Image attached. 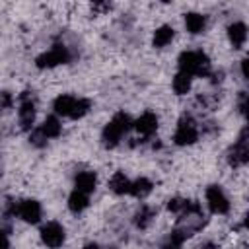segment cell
Returning a JSON list of instances; mask_svg holds the SVG:
<instances>
[{
    "label": "cell",
    "instance_id": "30bf717a",
    "mask_svg": "<svg viewBox=\"0 0 249 249\" xmlns=\"http://www.w3.org/2000/svg\"><path fill=\"white\" fill-rule=\"evenodd\" d=\"M132 126H134L144 138H150V136L158 130V117H156V113L146 111V113H142V115L136 119V123H132Z\"/></svg>",
    "mask_w": 249,
    "mask_h": 249
},
{
    "label": "cell",
    "instance_id": "ffe728a7",
    "mask_svg": "<svg viewBox=\"0 0 249 249\" xmlns=\"http://www.w3.org/2000/svg\"><path fill=\"white\" fill-rule=\"evenodd\" d=\"M191 84H193V78H191L189 74H185V72H177V74L173 76L171 88H173V91H175L177 95H185V93H189Z\"/></svg>",
    "mask_w": 249,
    "mask_h": 249
},
{
    "label": "cell",
    "instance_id": "7c38bea8",
    "mask_svg": "<svg viewBox=\"0 0 249 249\" xmlns=\"http://www.w3.org/2000/svg\"><path fill=\"white\" fill-rule=\"evenodd\" d=\"M228 37H230V43L233 45V49H241L245 39H247V27L243 21H233L230 23L228 27Z\"/></svg>",
    "mask_w": 249,
    "mask_h": 249
},
{
    "label": "cell",
    "instance_id": "5b68a950",
    "mask_svg": "<svg viewBox=\"0 0 249 249\" xmlns=\"http://www.w3.org/2000/svg\"><path fill=\"white\" fill-rule=\"evenodd\" d=\"M10 212L18 218H21L27 224H37L41 220V204L33 198H25L19 202H14L10 206Z\"/></svg>",
    "mask_w": 249,
    "mask_h": 249
},
{
    "label": "cell",
    "instance_id": "cb8c5ba5",
    "mask_svg": "<svg viewBox=\"0 0 249 249\" xmlns=\"http://www.w3.org/2000/svg\"><path fill=\"white\" fill-rule=\"evenodd\" d=\"M14 105V95L10 91H0V111H6Z\"/></svg>",
    "mask_w": 249,
    "mask_h": 249
},
{
    "label": "cell",
    "instance_id": "7a4b0ae2",
    "mask_svg": "<svg viewBox=\"0 0 249 249\" xmlns=\"http://www.w3.org/2000/svg\"><path fill=\"white\" fill-rule=\"evenodd\" d=\"M179 72L193 76L210 74V58L202 51H185L179 54Z\"/></svg>",
    "mask_w": 249,
    "mask_h": 249
},
{
    "label": "cell",
    "instance_id": "4316f807",
    "mask_svg": "<svg viewBox=\"0 0 249 249\" xmlns=\"http://www.w3.org/2000/svg\"><path fill=\"white\" fill-rule=\"evenodd\" d=\"M210 78H212V80H210L212 84H220V82H222V78H224V72H222V70L212 72V74H210Z\"/></svg>",
    "mask_w": 249,
    "mask_h": 249
},
{
    "label": "cell",
    "instance_id": "484cf974",
    "mask_svg": "<svg viewBox=\"0 0 249 249\" xmlns=\"http://www.w3.org/2000/svg\"><path fill=\"white\" fill-rule=\"evenodd\" d=\"M91 10H95V12H109V10H111V4H107V2H97V4L91 6Z\"/></svg>",
    "mask_w": 249,
    "mask_h": 249
},
{
    "label": "cell",
    "instance_id": "6da1fadb",
    "mask_svg": "<svg viewBox=\"0 0 249 249\" xmlns=\"http://www.w3.org/2000/svg\"><path fill=\"white\" fill-rule=\"evenodd\" d=\"M132 128V121H130V117L126 115V113H117L107 124H105V128H103V132H101V142H103V146L105 148H115L119 142H121V138L128 132Z\"/></svg>",
    "mask_w": 249,
    "mask_h": 249
},
{
    "label": "cell",
    "instance_id": "9a60e30c",
    "mask_svg": "<svg viewBox=\"0 0 249 249\" xmlns=\"http://www.w3.org/2000/svg\"><path fill=\"white\" fill-rule=\"evenodd\" d=\"M109 189H111L115 195H128V193H130V179H128L123 171H117V173H113V177L109 179Z\"/></svg>",
    "mask_w": 249,
    "mask_h": 249
},
{
    "label": "cell",
    "instance_id": "f1b7e54d",
    "mask_svg": "<svg viewBox=\"0 0 249 249\" xmlns=\"http://www.w3.org/2000/svg\"><path fill=\"white\" fill-rule=\"evenodd\" d=\"M196 249H218V247H216L212 241H204V243H200Z\"/></svg>",
    "mask_w": 249,
    "mask_h": 249
},
{
    "label": "cell",
    "instance_id": "83f0119b",
    "mask_svg": "<svg viewBox=\"0 0 249 249\" xmlns=\"http://www.w3.org/2000/svg\"><path fill=\"white\" fill-rule=\"evenodd\" d=\"M8 245H10V241H8V235L0 230V249H8Z\"/></svg>",
    "mask_w": 249,
    "mask_h": 249
},
{
    "label": "cell",
    "instance_id": "7402d4cb",
    "mask_svg": "<svg viewBox=\"0 0 249 249\" xmlns=\"http://www.w3.org/2000/svg\"><path fill=\"white\" fill-rule=\"evenodd\" d=\"M89 107H91L89 99L78 97V99H76V105H74V109H72V115H70V119H82L84 115H88Z\"/></svg>",
    "mask_w": 249,
    "mask_h": 249
},
{
    "label": "cell",
    "instance_id": "5bb4252c",
    "mask_svg": "<svg viewBox=\"0 0 249 249\" xmlns=\"http://www.w3.org/2000/svg\"><path fill=\"white\" fill-rule=\"evenodd\" d=\"M173 35H175V31H173L171 25H161V27H158V29L154 31L152 45H154L156 49H163V47H167V45L173 41Z\"/></svg>",
    "mask_w": 249,
    "mask_h": 249
},
{
    "label": "cell",
    "instance_id": "3957f363",
    "mask_svg": "<svg viewBox=\"0 0 249 249\" xmlns=\"http://www.w3.org/2000/svg\"><path fill=\"white\" fill-rule=\"evenodd\" d=\"M196 140H198V128H196L193 115H189V113L181 115L177 128H175V134H173V142L177 146H191Z\"/></svg>",
    "mask_w": 249,
    "mask_h": 249
},
{
    "label": "cell",
    "instance_id": "277c9868",
    "mask_svg": "<svg viewBox=\"0 0 249 249\" xmlns=\"http://www.w3.org/2000/svg\"><path fill=\"white\" fill-rule=\"evenodd\" d=\"M70 60V51L64 45H54L53 49L45 51L35 58L37 68H54L58 64H66Z\"/></svg>",
    "mask_w": 249,
    "mask_h": 249
},
{
    "label": "cell",
    "instance_id": "d6986e66",
    "mask_svg": "<svg viewBox=\"0 0 249 249\" xmlns=\"http://www.w3.org/2000/svg\"><path fill=\"white\" fill-rule=\"evenodd\" d=\"M154 216H156V210H154L152 206L144 204V206H140V210L134 214V226L140 228V230H146V228L152 224Z\"/></svg>",
    "mask_w": 249,
    "mask_h": 249
},
{
    "label": "cell",
    "instance_id": "4dcf8cb0",
    "mask_svg": "<svg viewBox=\"0 0 249 249\" xmlns=\"http://www.w3.org/2000/svg\"><path fill=\"white\" fill-rule=\"evenodd\" d=\"M161 249H179V247H177V245H169V243H165Z\"/></svg>",
    "mask_w": 249,
    "mask_h": 249
},
{
    "label": "cell",
    "instance_id": "ac0fdd59",
    "mask_svg": "<svg viewBox=\"0 0 249 249\" xmlns=\"http://www.w3.org/2000/svg\"><path fill=\"white\" fill-rule=\"evenodd\" d=\"M88 206H89L88 195H84V193H80V191L74 189V193L68 196V208H70L74 214H80V212H84Z\"/></svg>",
    "mask_w": 249,
    "mask_h": 249
},
{
    "label": "cell",
    "instance_id": "8992f818",
    "mask_svg": "<svg viewBox=\"0 0 249 249\" xmlns=\"http://www.w3.org/2000/svg\"><path fill=\"white\" fill-rule=\"evenodd\" d=\"M18 117H19V124L23 130H29L35 123V97L31 91H23L19 95V111H18Z\"/></svg>",
    "mask_w": 249,
    "mask_h": 249
},
{
    "label": "cell",
    "instance_id": "603a6c76",
    "mask_svg": "<svg viewBox=\"0 0 249 249\" xmlns=\"http://www.w3.org/2000/svg\"><path fill=\"white\" fill-rule=\"evenodd\" d=\"M29 142L33 144V146H37V148H43L45 144H47V138L41 134V130L37 128V130H33L31 134H29Z\"/></svg>",
    "mask_w": 249,
    "mask_h": 249
},
{
    "label": "cell",
    "instance_id": "d4e9b609",
    "mask_svg": "<svg viewBox=\"0 0 249 249\" xmlns=\"http://www.w3.org/2000/svg\"><path fill=\"white\" fill-rule=\"evenodd\" d=\"M239 111H241L243 115L247 113V93H245V91L239 93Z\"/></svg>",
    "mask_w": 249,
    "mask_h": 249
},
{
    "label": "cell",
    "instance_id": "ba28073f",
    "mask_svg": "<svg viewBox=\"0 0 249 249\" xmlns=\"http://www.w3.org/2000/svg\"><path fill=\"white\" fill-rule=\"evenodd\" d=\"M206 202H208L210 212L214 214H226L230 210V200L220 185H210L206 189Z\"/></svg>",
    "mask_w": 249,
    "mask_h": 249
},
{
    "label": "cell",
    "instance_id": "52a82bcc",
    "mask_svg": "<svg viewBox=\"0 0 249 249\" xmlns=\"http://www.w3.org/2000/svg\"><path fill=\"white\" fill-rule=\"evenodd\" d=\"M228 161L231 167H241L249 161V146H247V128L241 130L237 142L228 152Z\"/></svg>",
    "mask_w": 249,
    "mask_h": 249
},
{
    "label": "cell",
    "instance_id": "8fae6325",
    "mask_svg": "<svg viewBox=\"0 0 249 249\" xmlns=\"http://www.w3.org/2000/svg\"><path fill=\"white\" fill-rule=\"evenodd\" d=\"M95 185H97V177H95L93 171H80V173L74 177V187H76V191H80V193H84V195L93 193Z\"/></svg>",
    "mask_w": 249,
    "mask_h": 249
},
{
    "label": "cell",
    "instance_id": "4fadbf2b",
    "mask_svg": "<svg viewBox=\"0 0 249 249\" xmlns=\"http://www.w3.org/2000/svg\"><path fill=\"white\" fill-rule=\"evenodd\" d=\"M76 99H78V97L68 95V93L58 95V97L54 99V103H53L54 113H56V115H62V117H70V115H72V109H74V105H76Z\"/></svg>",
    "mask_w": 249,
    "mask_h": 249
},
{
    "label": "cell",
    "instance_id": "2e32d148",
    "mask_svg": "<svg viewBox=\"0 0 249 249\" xmlns=\"http://www.w3.org/2000/svg\"><path fill=\"white\" fill-rule=\"evenodd\" d=\"M185 27L189 33L196 35V33H202L204 27H206V16L202 14H196V12H189L185 16Z\"/></svg>",
    "mask_w": 249,
    "mask_h": 249
},
{
    "label": "cell",
    "instance_id": "1f68e13d",
    "mask_svg": "<svg viewBox=\"0 0 249 249\" xmlns=\"http://www.w3.org/2000/svg\"><path fill=\"white\" fill-rule=\"evenodd\" d=\"M0 175H2V171H0Z\"/></svg>",
    "mask_w": 249,
    "mask_h": 249
},
{
    "label": "cell",
    "instance_id": "f546056e",
    "mask_svg": "<svg viewBox=\"0 0 249 249\" xmlns=\"http://www.w3.org/2000/svg\"><path fill=\"white\" fill-rule=\"evenodd\" d=\"M84 249H99V245H97V243H88Z\"/></svg>",
    "mask_w": 249,
    "mask_h": 249
},
{
    "label": "cell",
    "instance_id": "9c48e42d",
    "mask_svg": "<svg viewBox=\"0 0 249 249\" xmlns=\"http://www.w3.org/2000/svg\"><path fill=\"white\" fill-rule=\"evenodd\" d=\"M41 239L49 249H58L64 243V228L58 222H47L41 228Z\"/></svg>",
    "mask_w": 249,
    "mask_h": 249
},
{
    "label": "cell",
    "instance_id": "e0dca14e",
    "mask_svg": "<svg viewBox=\"0 0 249 249\" xmlns=\"http://www.w3.org/2000/svg\"><path fill=\"white\" fill-rule=\"evenodd\" d=\"M152 181L150 179H146V177H138L136 181H130V193L128 195H132V196H136V198H146L150 193H152Z\"/></svg>",
    "mask_w": 249,
    "mask_h": 249
},
{
    "label": "cell",
    "instance_id": "44dd1931",
    "mask_svg": "<svg viewBox=\"0 0 249 249\" xmlns=\"http://www.w3.org/2000/svg\"><path fill=\"white\" fill-rule=\"evenodd\" d=\"M39 130H41V134L45 138H56L60 134V130H62V124H60V121L56 117H47L43 121V124L39 126Z\"/></svg>",
    "mask_w": 249,
    "mask_h": 249
}]
</instances>
